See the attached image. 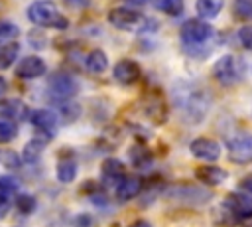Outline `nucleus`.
<instances>
[{"instance_id":"nucleus-1","label":"nucleus","mask_w":252,"mask_h":227,"mask_svg":"<svg viewBox=\"0 0 252 227\" xmlns=\"http://www.w3.org/2000/svg\"><path fill=\"white\" fill-rule=\"evenodd\" d=\"M175 97V109L187 120V124H199L211 107V95L205 87H199L195 83H181L173 91Z\"/></svg>"},{"instance_id":"nucleus-2","label":"nucleus","mask_w":252,"mask_h":227,"mask_svg":"<svg viewBox=\"0 0 252 227\" xmlns=\"http://www.w3.org/2000/svg\"><path fill=\"white\" fill-rule=\"evenodd\" d=\"M28 20L39 28H53V30H67L69 20L59 12L57 4L51 0H35L28 6Z\"/></svg>"},{"instance_id":"nucleus-3","label":"nucleus","mask_w":252,"mask_h":227,"mask_svg":"<svg viewBox=\"0 0 252 227\" xmlns=\"http://www.w3.org/2000/svg\"><path fill=\"white\" fill-rule=\"evenodd\" d=\"M244 71H246L244 61L238 55H232V53L219 57L215 61V65H213V77L222 87H234V85H238L244 79Z\"/></svg>"},{"instance_id":"nucleus-4","label":"nucleus","mask_w":252,"mask_h":227,"mask_svg":"<svg viewBox=\"0 0 252 227\" xmlns=\"http://www.w3.org/2000/svg\"><path fill=\"white\" fill-rule=\"evenodd\" d=\"M179 38H181L183 45L199 47L213 38V28L203 18H191V20L183 22V26L179 30Z\"/></svg>"},{"instance_id":"nucleus-5","label":"nucleus","mask_w":252,"mask_h":227,"mask_svg":"<svg viewBox=\"0 0 252 227\" xmlns=\"http://www.w3.org/2000/svg\"><path fill=\"white\" fill-rule=\"evenodd\" d=\"M106 20L112 28L122 30V32H134V30L144 28V24H146V18L138 10L128 8V6L110 8L108 14H106Z\"/></svg>"},{"instance_id":"nucleus-6","label":"nucleus","mask_w":252,"mask_h":227,"mask_svg":"<svg viewBox=\"0 0 252 227\" xmlns=\"http://www.w3.org/2000/svg\"><path fill=\"white\" fill-rule=\"evenodd\" d=\"M47 91H49V97L57 103V101H67V99H73L79 91V81L65 73V71H55L53 75H49L47 79Z\"/></svg>"},{"instance_id":"nucleus-7","label":"nucleus","mask_w":252,"mask_h":227,"mask_svg":"<svg viewBox=\"0 0 252 227\" xmlns=\"http://www.w3.org/2000/svg\"><path fill=\"white\" fill-rule=\"evenodd\" d=\"M165 197L173 199V201H181V203H189V205H203L211 199V191L199 186H191V184H177V186H169L165 189Z\"/></svg>"},{"instance_id":"nucleus-8","label":"nucleus","mask_w":252,"mask_h":227,"mask_svg":"<svg viewBox=\"0 0 252 227\" xmlns=\"http://www.w3.org/2000/svg\"><path fill=\"white\" fill-rule=\"evenodd\" d=\"M226 217H230V221H244V219H250L252 217V195L250 193H242V191H234V193H228L222 207Z\"/></svg>"},{"instance_id":"nucleus-9","label":"nucleus","mask_w":252,"mask_h":227,"mask_svg":"<svg viewBox=\"0 0 252 227\" xmlns=\"http://www.w3.org/2000/svg\"><path fill=\"white\" fill-rule=\"evenodd\" d=\"M28 120L35 128V134L41 136V138H45V140H53V136L57 134L59 116L51 109H35V111L30 113Z\"/></svg>"},{"instance_id":"nucleus-10","label":"nucleus","mask_w":252,"mask_h":227,"mask_svg":"<svg viewBox=\"0 0 252 227\" xmlns=\"http://www.w3.org/2000/svg\"><path fill=\"white\" fill-rule=\"evenodd\" d=\"M228 158L234 164H250L252 162V134L250 132H236L226 138Z\"/></svg>"},{"instance_id":"nucleus-11","label":"nucleus","mask_w":252,"mask_h":227,"mask_svg":"<svg viewBox=\"0 0 252 227\" xmlns=\"http://www.w3.org/2000/svg\"><path fill=\"white\" fill-rule=\"evenodd\" d=\"M142 111L152 124H165L169 116V107L161 93H146L142 99Z\"/></svg>"},{"instance_id":"nucleus-12","label":"nucleus","mask_w":252,"mask_h":227,"mask_svg":"<svg viewBox=\"0 0 252 227\" xmlns=\"http://www.w3.org/2000/svg\"><path fill=\"white\" fill-rule=\"evenodd\" d=\"M140 77H142V67L138 65V61H134L130 57L116 61L112 67V79L122 87L136 85L140 81Z\"/></svg>"},{"instance_id":"nucleus-13","label":"nucleus","mask_w":252,"mask_h":227,"mask_svg":"<svg viewBox=\"0 0 252 227\" xmlns=\"http://www.w3.org/2000/svg\"><path fill=\"white\" fill-rule=\"evenodd\" d=\"M189 150L197 160H203V162H215V160L220 158V152H222L220 144L213 138H207V136L195 138L189 144Z\"/></svg>"},{"instance_id":"nucleus-14","label":"nucleus","mask_w":252,"mask_h":227,"mask_svg":"<svg viewBox=\"0 0 252 227\" xmlns=\"http://www.w3.org/2000/svg\"><path fill=\"white\" fill-rule=\"evenodd\" d=\"M47 73V65L39 55H26L16 65L18 79H39Z\"/></svg>"},{"instance_id":"nucleus-15","label":"nucleus","mask_w":252,"mask_h":227,"mask_svg":"<svg viewBox=\"0 0 252 227\" xmlns=\"http://www.w3.org/2000/svg\"><path fill=\"white\" fill-rule=\"evenodd\" d=\"M144 189V182L140 176H132V174H126L116 186H114V195L118 201H130L134 197H138Z\"/></svg>"},{"instance_id":"nucleus-16","label":"nucleus","mask_w":252,"mask_h":227,"mask_svg":"<svg viewBox=\"0 0 252 227\" xmlns=\"http://www.w3.org/2000/svg\"><path fill=\"white\" fill-rule=\"evenodd\" d=\"M126 176V164L122 162V160H118V158H106L104 162H102V166H100V182L104 184V186H116L122 178Z\"/></svg>"},{"instance_id":"nucleus-17","label":"nucleus","mask_w":252,"mask_h":227,"mask_svg":"<svg viewBox=\"0 0 252 227\" xmlns=\"http://www.w3.org/2000/svg\"><path fill=\"white\" fill-rule=\"evenodd\" d=\"M0 114L4 118H10L14 122H20V120H26L30 116V107L22 101V99H16V97H2L0 99Z\"/></svg>"},{"instance_id":"nucleus-18","label":"nucleus","mask_w":252,"mask_h":227,"mask_svg":"<svg viewBox=\"0 0 252 227\" xmlns=\"http://www.w3.org/2000/svg\"><path fill=\"white\" fill-rule=\"evenodd\" d=\"M195 178L205 186H219L228 178V174L220 166H199L195 170Z\"/></svg>"},{"instance_id":"nucleus-19","label":"nucleus","mask_w":252,"mask_h":227,"mask_svg":"<svg viewBox=\"0 0 252 227\" xmlns=\"http://www.w3.org/2000/svg\"><path fill=\"white\" fill-rule=\"evenodd\" d=\"M20 55V43L14 39H0V71L10 69Z\"/></svg>"},{"instance_id":"nucleus-20","label":"nucleus","mask_w":252,"mask_h":227,"mask_svg":"<svg viewBox=\"0 0 252 227\" xmlns=\"http://www.w3.org/2000/svg\"><path fill=\"white\" fill-rule=\"evenodd\" d=\"M47 142L49 140H45V138H41V136H33L30 142H26V146H24V150H22V160L26 162V164H35L37 160H39V156H41V152H43V148L47 146Z\"/></svg>"},{"instance_id":"nucleus-21","label":"nucleus","mask_w":252,"mask_h":227,"mask_svg":"<svg viewBox=\"0 0 252 227\" xmlns=\"http://www.w3.org/2000/svg\"><path fill=\"white\" fill-rule=\"evenodd\" d=\"M85 67L89 73H104L108 69V57L102 49L94 47L85 55Z\"/></svg>"},{"instance_id":"nucleus-22","label":"nucleus","mask_w":252,"mask_h":227,"mask_svg":"<svg viewBox=\"0 0 252 227\" xmlns=\"http://www.w3.org/2000/svg\"><path fill=\"white\" fill-rule=\"evenodd\" d=\"M77 170H79V166H77L75 158H61L55 166V178L61 184H71L77 178Z\"/></svg>"},{"instance_id":"nucleus-23","label":"nucleus","mask_w":252,"mask_h":227,"mask_svg":"<svg viewBox=\"0 0 252 227\" xmlns=\"http://www.w3.org/2000/svg\"><path fill=\"white\" fill-rule=\"evenodd\" d=\"M55 105H57V116H59V120H63L65 124H73V122L79 118V114H81V107H79L77 103H73L71 99H67V101H57Z\"/></svg>"},{"instance_id":"nucleus-24","label":"nucleus","mask_w":252,"mask_h":227,"mask_svg":"<svg viewBox=\"0 0 252 227\" xmlns=\"http://www.w3.org/2000/svg\"><path fill=\"white\" fill-rule=\"evenodd\" d=\"M224 6V0H197L195 2V10L199 14V18L203 20H213L220 14Z\"/></svg>"},{"instance_id":"nucleus-25","label":"nucleus","mask_w":252,"mask_h":227,"mask_svg":"<svg viewBox=\"0 0 252 227\" xmlns=\"http://www.w3.org/2000/svg\"><path fill=\"white\" fill-rule=\"evenodd\" d=\"M130 160H132V164H134L136 168H146V166H150V162H152V154H150V150H148L146 146L134 144V146L130 148Z\"/></svg>"},{"instance_id":"nucleus-26","label":"nucleus","mask_w":252,"mask_h":227,"mask_svg":"<svg viewBox=\"0 0 252 227\" xmlns=\"http://www.w3.org/2000/svg\"><path fill=\"white\" fill-rule=\"evenodd\" d=\"M152 6L167 16H179L183 12V0H150Z\"/></svg>"},{"instance_id":"nucleus-27","label":"nucleus","mask_w":252,"mask_h":227,"mask_svg":"<svg viewBox=\"0 0 252 227\" xmlns=\"http://www.w3.org/2000/svg\"><path fill=\"white\" fill-rule=\"evenodd\" d=\"M16 209L22 215H32L37 209V199L30 193H20V195H16Z\"/></svg>"},{"instance_id":"nucleus-28","label":"nucleus","mask_w":252,"mask_h":227,"mask_svg":"<svg viewBox=\"0 0 252 227\" xmlns=\"http://www.w3.org/2000/svg\"><path fill=\"white\" fill-rule=\"evenodd\" d=\"M18 136V122L10 118H0V144H8Z\"/></svg>"},{"instance_id":"nucleus-29","label":"nucleus","mask_w":252,"mask_h":227,"mask_svg":"<svg viewBox=\"0 0 252 227\" xmlns=\"http://www.w3.org/2000/svg\"><path fill=\"white\" fill-rule=\"evenodd\" d=\"M22 156L14 150H0V164L6 168V170H18L22 166Z\"/></svg>"},{"instance_id":"nucleus-30","label":"nucleus","mask_w":252,"mask_h":227,"mask_svg":"<svg viewBox=\"0 0 252 227\" xmlns=\"http://www.w3.org/2000/svg\"><path fill=\"white\" fill-rule=\"evenodd\" d=\"M234 16L240 20H252V0H232Z\"/></svg>"},{"instance_id":"nucleus-31","label":"nucleus","mask_w":252,"mask_h":227,"mask_svg":"<svg viewBox=\"0 0 252 227\" xmlns=\"http://www.w3.org/2000/svg\"><path fill=\"white\" fill-rule=\"evenodd\" d=\"M18 188H20V184H18V180L14 176H0V191L2 193L12 195V193L18 191Z\"/></svg>"},{"instance_id":"nucleus-32","label":"nucleus","mask_w":252,"mask_h":227,"mask_svg":"<svg viewBox=\"0 0 252 227\" xmlns=\"http://www.w3.org/2000/svg\"><path fill=\"white\" fill-rule=\"evenodd\" d=\"M20 34L18 26L14 22H8V20H0V39H12Z\"/></svg>"},{"instance_id":"nucleus-33","label":"nucleus","mask_w":252,"mask_h":227,"mask_svg":"<svg viewBox=\"0 0 252 227\" xmlns=\"http://www.w3.org/2000/svg\"><path fill=\"white\" fill-rule=\"evenodd\" d=\"M238 41L242 43L244 49L252 51V26H242L238 30Z\"/></svg>"},{"instance_id":"nucleus-34","label":"nucleus","mask_w":252,"mask_h":227,"mask_svg":"<svg viewBox=\"0 0 252 227\" xmlns=\"http://www.w3.org/2000/svg\"><path fill=\"white\" fill-rule=\"evenodd\" d=\"M73 227H94V219L91 215H87V213H81V215L75 217Z\"/></svg>"},{"instance_id":"nucleus-35","label":"nucleus","mask_w":252,"mask_h":227,"mask_svg":"<svg viewBox=\"0 0 252 227\" xmlns=\"http://www.w3.org/2000/svg\"><path fill=\"white\" fill-rule=\"evenodd\" d=\"M10 207H12V199H10V195H6V193L0 191V219H4V217L8 215Z\"/></svg>"},{"instance_id":"nucleus-36","label":"nucleus","mask_w":252,"mask_h":227,"mask_svg":"<svg viewBox=\"0 0 252 227\" xmlns=\"http://www.w3.org/2000/svg\"><path fill=\"white\" fill-rule=\"evenodd\" d=\"M65 4L73 10H85L91 4V0H65Z\"/></svg>"},{"instance_id":"nucleus-37","label":"nucleus","mask_w":252,"mask_h":227,"mask_svg":"<svg viewBox=\"0 0 252 227\" xmlns=\"http://www.w3.org/2000/svg\"><path fill=\"white\" fill-rule=\"evenodd\" d=\"M240 189H242V191H246V193H250V195H252V174H250V176H246V178H242V180H240Z\"/></svg>"},{"instance_id":"nucleus-38","label":"nucleus","mask_w":252,"mask_h":227,"mask_svg":"<svg viewBox=\"0 0 252 227\" xmlns=\"http://www.w3.org/2000/svg\"><path fill=\"white\" fill-rule=\"evenodd\" d=\"M128 227H152V223L146 221V219H136V221H132Z\"/></svg>"},{"instance_id":"nucleus-39","label":"nucleus","mask_w":252,"mask_h":227,"mask_svg":"<svg viewBox=\"0 0 252 227\" xmlns=\"http://www.w3.org/2000/svg\"><path fill=\"white\" fill-rule=\"evenodd\" d=\"M6 91H8V81H6V79L0 75V99L6 95Z\"/></svg>"}]
</instances>
